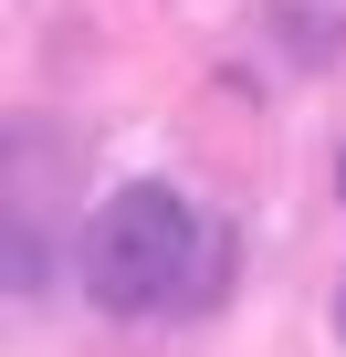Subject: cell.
I'll return each mask as SVG.
<instances>
[{
  "mask_svg": "<svg viewBox=\"0 0 346 357\" xmlns=\"http://www.w3.org/2000/svg\"><path fill=\"white\" fill-rule=\"evenodd\" d=\"M210 221L189 211V190L168 178H126V190L95 200V221L74 231V284L95 315H168L189 294V263H200Z\"/></svg>",
  "mask_w": 346,
  "mask_h": 357,
  "instance_id": "1",
  "label": "cell"
},
{
  "mask_svg": "<svg viewBox=\"0 0 346 357\" xmlns=\"http://www.w3.org/2000/svg\"><path fill=\"white\" fill-rule=\"evenodd\" d=\"M231 273H242V242H231V231H210V242H200V263H189V294H179V315H210V305L231 294Z\"/></svg>",
  "mask_w": 346,
  "mask_h": 357,
  "instance_id": "2",
  "label": "cell"
},
{
  "mask_svg": "<svg viewBox=\"0 0 346 357\" xmlns=\"http://www.w3.org/2000/svg\"><path fill=\"white\" fill-rule=\"evenodd\" d=\"M42 242H53V231L22 211V221H11V294H22V305H32V294H42V273H53V252H42Z\"/></svg>",
  "mask_w": 346,
  "mask_h": 357,
  "instance_id": "3",
  "label": "cell"
},
{
  "mask_svg": "<svg viewBox=\"0 0 346 357\" xmlns=\"http://www.w3.org/2000/svg\"><path fill=\"white\" fill-rule=\"evenodd\" d=\"M336 200H346V147H336Z\"/></svg>",
  "mask_w": 346,
  "mask_h": 357,
  "instance_id": "4",
  "label": "cell"
},
{
  "mask_svg": "<svg viewBox=\"0 0 346 357\" xmlns=\"http://www.w3.org/2000/svg\"><path fill=\"white\" fill-rule=\"evenodd\" d=\"M336 336H346V284H336Z\"/></svg>",
  "mask_w": 346,
  "mask_h": 357,
  "instance_id": "5",
  "label": "cell"
}]
</instances>
